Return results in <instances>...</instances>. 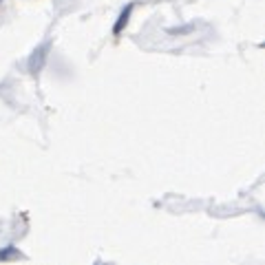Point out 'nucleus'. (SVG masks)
Listing matches in <instances>:
<instances>
[{"instance_id": "obj_1", "label": "nucleus", "mask_w": 265, "mask_h": 265, "mask_svg": "<svg viewBox=\"0 0 265 265\" xmlns=\"http://www.w3.org/2000/svg\"><path fill=\"white\" fill-rule=\"evenodd\" d=\"M131 11H132V4H129V7L124 9V13H122V16H120V20H117L115 29H113V31H115V33H120V31H122V27H124L126 22H129V16H131Z\"/></svg>"}]
</instances>
